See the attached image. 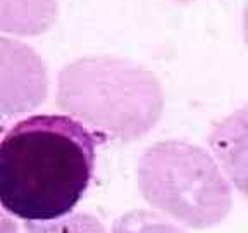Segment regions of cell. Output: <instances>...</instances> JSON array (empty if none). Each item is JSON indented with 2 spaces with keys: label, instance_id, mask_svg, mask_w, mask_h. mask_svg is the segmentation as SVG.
Listing matches in <instances>:
<instances>
[{
  "label": "cell",
  "instance_id": "cell-10",
  "mask_svg": "<svg viewBox=\"0 0 248 233\" xmlns=\"http://www.w3.org/2000/svg\"><path fill=\"white\" fill-rule=\"evenodd\" d=\"M245 24H247V26H245V33H247V42H248V12H247V21H245Z\"/></svg>",
  "mask_w": 248,
  "mask_h": 233
},
{
  "label": "cell",
  "instance_id": "cell-6",
  "mask_svg": "<svg viewBox=\"0 0 248 233\" xmlns=\"http://www.w3.org/2000/svg\"><path fill=\"white\" fill-rule=\"evenodd\" d=\"M57 0H0V33L33 36L50 28Z\"/></svg>",
  "mask_w": 248,
  "mask_h": 233
},
{
  "label": "cell",
  "instance_id": "cell-4",
  "mask_svg": "<svg viewBox=\"0 0 248 233\" xmlns=\"http://www.w3.org/2000/svg\"><path fill=\"white\" fill-rule=\"evenodd\" d=\"M46 93V66L35 49L0 36V114L14 116L36 109Z\"/></svg>",
  "mask_w": 248,
  "mask_h": 233
},
{
  "label": "cell",
  "instance_id": "cell-2",
  "mask_svg": "<svg viewBox=\"0 0 248 233\" xmlns=\"http://www.w3.org/2000/svg\"><path fill=\"white\" fill-rule=\"evenodd\" d=\"M57 102L102 138L131 142L157 123L162 93L152 73L116 57H85L59 74Z\"/></svg>",
  "mask_w": 248,
  "mask_h": 233
},
{
  "label": "cell",
  "instance_id": "cell-8",
  "mask_svg": "<svg viewBox=\"0 0 248 233\" xmlns=\"http://www.w3.org/2000/svg\"><path fill=\"white\" fill-rule=\"evenodd\" d=\"M24 233H105V228L92 214L71 213L52 221L26 223Z\"/></svg>",
  "mask_w": 248,
  "mask_h": 233
},
{
  "label": "cell",
  "instance_id": "cell-1",
  "mask_svg": "<svg viewBox=\"0 0 248 233\" xmlns=\"http://www.w3.org/2000/svg\"><path fill=\"white\" fill-rule=\"evenodd\" d=\"M102 142L71 116L19 121L0 140V207L26 223L71 214L92 183Z\"/></svg>",
  "mask_w": 248,
  "mask_h": 233
},
{
  "label": "cell",
  "instance_id": "cell-5",
  "mask_svg": "<svg viewBox=\"0 0 248 233\" xmlns=\"http://www.w3.org/2000/svg\"><path fill=\"white\" fill-rule=\"evenodd\" d=\"M209 144L226 178L248 197V104L217 124Z\"/></svg>",
  "mask_w": 248,
  "mask_h": 233
},
{
  "label": "cell",
  "instance_id": "cell-3",
  "mask_svg": "<svg viewBox=\"0 0 248 233\" xmlns=\"http://www.w3.org/2000/svg\"><path fill=\"white\" fill-rule=\"evenodd\" d=\"M145 200L164 216L190 228H210L231 211V185L210 154L185 142L147 149L138 169Z\"/></svg>",
  "mask_w": 248,
  "mask_h": 233
},
{
  "label": "cell",
  "instance_id": "cell-9",
  "mask_svg": "<svg viewBox=\"0 0 248 233\" xmlns=\"http://www.w3.org/2000/svg\"><path fill=\"white\" fill-rule=\"evenodd\" d=\"M0 233H19L12 216L4 209H0Z\"/></svg>",
  "mask_w": 248,
  "mask_h": 233
},
{
  "label": "cell",
  "instance_id": "cell-7",
  "mask_svg": "<svg viewBox=\"0 0 248 233\" xmlns=\"http://www.w3.org/2000/svg\"><path fill=\"white\" fill-rule=\"evenodd\" d=\"M112 233H185L176 223L160 213L147 209H135L114 223Z\"/></svg>",
  "mask_w": 248,
  "mask_h": 233
}]
</instances>
